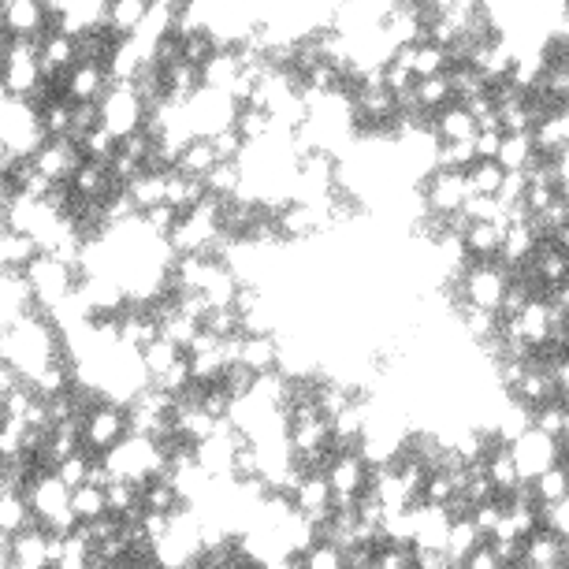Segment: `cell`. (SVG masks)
<instances>
[{
	"label": "cell",
	"instance_id": "cell-25",
	"mask_svg": "<svg viewBox=\"0 0 569 569\" xmlns=\"http://www.w3.org/2000/svg\"><path fill=\"white\" fill-rule=\"evenodd\" d=\"M465 175H469V186H473V194H477V198H499L503 179H506V172L495 164V160H477Z\"/></svg>",
	"mask_w": 569,
	"mask_h": 569
},
{
	"label": "cell",
	"instance_id": "cell-35",
	"mask_svg": "<svg viewBox=\"0 0 569 569\" xmlns=\"http://www.w3.org/2000/svg\"><path fill=\"white\" fill-rule=\"evenodd\" d=\"M503 138H506L503 131H480L477 142H473V146H477V160H495V157H499Z\"/></svg>",
	"mask_w": 569,
	"mask_h": 569
},
{
	"label": "cell",
	"instance_id": "cell-23",
	"mask_svg": "<svg viewBox=\"0 0 569 569\" xmlns=\"http://www.w3.org/2000/svg\"><path fill=\"white\" fill-rule=\"evenodd\" d=\"M536 276L543 279V283H551V287H558L562 279L569 276V250L566 246H540L536 250Z\"/></svg>",
	"mask_w": 569,
	"mask_h": 569
},
{
	"label": "cell",
	"instance_id": "cell-6",
	"mask_svg": "<svg viewBox=\"0 0 569 569\" xmlns=\"http://www.w3.org/2000/svg\"><path fill=\"white\" fill-rule=\"evenodd\" d=\"M49 23L45 0H4L0 4V30H8L12 38H38Z\"/></svg>",
	"mask_w": 569,
	"mask_h": 569
},
{
	"label": "cell",
	"instance_id": "cell-3",
	"mask_svg": "<svg viewBox=\"0 0 569 569\" xmlns=\"http://www.w3.org/2000/svg\"><path fill=\"white\" fill-rule=\"evenodd\" d=\"M506 291H510V276L495 265H477L473 272H465L462 276V302L491 309V313L503 309Z\"/></svg>",
	"mask_w": 569,
	"mask_h": 569
},
{
	"label": "cell",
	"instance_id": "cell-10",
	"mask_svg": "<svg viewBox=\"0 0 569 569\" xmlns=\"http://www.w3.org/2000/svg\"><path fill=\"white\" fill-rule=\"evenodd\" d=\"M71 64H79V45H75V38H67L60 30L45 34V38H41V71H45V79Z\"/></svg>",
	"mask_w": 569,
	"mask_h": 569
},
{
	"label": "cell",
	"instance_id": "cell-28",
	"mask_svg": "<svg viewBox=\"0 0 569 569\" xmlns=\"http://www.w3.org/2000/svg\"><path fill=\"white\" fill-rule=\"evenodd\" d=\"M179 358H183V350H179V346H172L168 339H157L153 346H146V350H142V365H146L149 380H160V376L172 369Z\"/></svg>",
	"mask_w": 569,
	"mask_h": 569
},
{
	"label": "cell",
	"instance_id": "cell-31",
	"mask_svg": "<svg viewBox=\"0 0 569 569\" xmlns=\"http://www.w3.org/2000/svg\"><path fill=\"white\" fill-rule=\"evenodd\" d=\"M305 569H346V551H339L335 543H317L309 555H302Z\"/></svg>",
	"mask_w": 569,
	"mask_h": 569
},
{
	"label": "cell",
	"instance_id": "cell-17",
	"mask_svg": "<svg viewBox=\"0 0 569 569\" xmlns=\"http://www.w3.org/2000/svg\"><path fill=\"white\" fill-rule=\"evenodd\" d=\"M216 164H220V157H216L212 142L209 138H198L194 146L183 149V157H179V168H175V172L186 175V179H201V183H205Z\"/></svg>",
	"mask_w": 569,
	"mask_h": 569
},
{
	"label": "cell",
	"instance_id": "cell-15",
	"mask_svg": "<svg viewBox=\"0 0 569 569\" xmlns=\"http://www.w3.org/2000/svg\"><path fill=\"white\" fill-rule=\"evenodd\" d=\"M127 194H131V201L138 205V212L146 216V212L160 209V205H168V201H164V198H168V175L142 172L131 186H127Z\"/></svg>",
	"mask_w": 569,
	"mask_h": 569
},
{
	"label": "cell",
	"instance_id": "cell-21",
	"mask_svg": "<svg viewBox=\"0 0 569 569\" xmlns=\"http://www.w3.org/2000/svg\"><path fill=\"white\" fill-rule=\"evenodd\" d=\"M480 551V529L473 525V517H462L450 525V540H447V555L450 562H469Z\"/></svg>",
	"mask_w": 569,
	"mask_h": 569
},
{
	"label": "cell",
	"instance_id": "cell-26",
	"mask_svg": "<svg viewBox=\"0 0 569 569\" xmlns=\"http://www.w3.org/2000/svg\"><path fill=\"white\" fill-rule=\"evenodd\" d=\"M105 499H108V514L127 517L131 510L142 506V488L131 484V480H112V484L105 488Z\"/></svg>",
	"mask_w": 569,
	"mask_h": 569
},
{
	"label": "cell",
	"instance_id": "cell-1",
	"mask_svg": "<svg viewBox=\"0 0 569 569\" xmlns=\"http://www.w3.org/2000/svg\"><path fill=\"white\" fill-rule=\"evenodd\" d=\"M142 123H146V105L138 101L134 86L131 82H112V90H108L105 101H101V127H105L116 142H123V138L142 131Z\"/></svg>",
	"mask_w": 569,
	"mask_h": 569
},
{
	"label": "cell",
	"instance_id": "cell-13",
	"mask_svg": "<svg viewBox=\"0 0 569 569\" xmlns=\"http://www.w3.org/2000/svg\"><path fill=\"white\" fill-rule=\"evenodd\" d=\"M27 529H38V517L27 495H4L0 499V532L4 536H23Z\"/></svg>",
	"mask_w": 569,
	"mask_h": 569
},
{
	"label": "cell",
	"instance_id": "cell-38",
	"mask_svg": "<svg viewBox=\"0 0 569 569\" xmlns=\"http://www.w3.org/2000/svg\"><path fill=\"white\" fill-rule=\"evenodd\" d=\"M105 569H127V566H105Z\"/></svg>",
	"mask_w": 569,
	"mask_h": 569
},
{
	"label": "cell",
	"instance_id": "cell-22",
	"mask_svg": "<svg viewBox=\"0 0 569 569\" xmlns=\"http://www.w3.org/2000/svg\"><path fill=\"white\" fill-rule=\"evenodd\" d=\"M235 131L242 134V142H246V146H261V142H268V138L276 134V120H272V112L242 108L239 120H235Z\"/></svg>",
	"mask_w": 569,
	"mask_h": 569
},
{
	"label": "cell",
	"instance_id": "cell-14",
	"mask_svg": "<svg viewBox=\"0 0 569 569\" xmlns=\"http://www.w3.org/2000/svg\"><path fill=\"white\" fill-rule=\"evenodd\" d=\"M0 257H4V268L27 272V268L41 257V246H38V239H30L23 231H4V239H0Z\"/></svg>",
	"mask_w": 569,
	"mask_h": 569
},
{
	"label": "cell",
	"instance_id": "cell-30",
	"mask_svg": "<svg viewBox=\"0 0 569 569\" xmlns=\"http://www.w3.org/2000/svg\"><path fill=\"white\" fill-rule=\"evenodd\" d=\"M90 469H93V458L79 450L75 458H67L64 465H56V477H60V480L67 484V488L75 491V488H82V484L90 480Z\"/></svg>",
	"mask_w": 569,
	"mask_h": 569
},
{
	"label": "cell",
	"instance_id": "cell-33",
	"mask_svg": "<svg viewBox=\"0 0 569 569\" xmlns=\"http://www.w3.org/2000/svg\"><path fill=\"white\" fill-rule=\"evenodd\" d=\"M376 569H413V551L398 543H380L376 547Z\"/></svg>",
	"mask_w": 569,
	"mask_h": 569
},
{
	"label": "cell",
	"instance_id": "cell-5",
	"mask_svg": "<svg viewBox=\"0 0 569 569\" xmlns=\"http://www.w3.org/2000/svg\"><path fill=\"white\" fill-rule=\"evenodd\" d=\"M82 432H86V443H90L93 450H105L108 454V450L120 447L123 439L131 436V424H127L123 406L105 402V406H97V410H90L82 417Z\"/></svg>",
	"mask_w": 569,
	"mask_h": 569
},
{
	"label": "cell",
	"instance_id": "cell-4",
	"mask_svg": "<svg viewBox=\"0 0 569 569\" xmlns=\"http://www.w3.org/2000/svg\"><path fill=\"white\" fill-rule=\"evenodd\" d=\"M424 198L436 216H458L469 205V198H477V194H473L465 172H436L424 183Z\"/></svg>",
	"mask_w": 569,
	"mask_h": 569
},
{
	"label": "cell",
	"instance_id": "cell-24",
	"mask_svg": "<svg viewBox=\"0 0 569 569\" xmlns=\"http://www.w3.org/2000/svg\"><path fill=\"white\" fill-rule=\"evenodd\" d=\"M71 510L79 517V525H90L97 517L108 514V499L105 488H93V484H82V488L71 491Z\"/></svg>",
	"mask_w": 569,
	"mask_h": 569
},
{
	"label": "cell",
	"instance_id": "cell-34",
	"mask_svg": "<svg viewBox=\"0 0 569 569\" xmlns=\"http://www.w3.org/2000/svg\"><path fill=\"white\" fill-rule=\"evenodd\" d=\"M447 551H424V547H413V569H450Z\"/></svg>",
	"mask_w": 569,
	"mask_h": 569
},
{
	"label": "cell",
	"instance_id": "cell-19",
	"mask_svg": "<svg viewBox=\"0 0 569 569\" xmlns=\"http://www.w3.org/2000/svg\"><path fill=\"white\" fill-rule=\"evenodd\" d=\"M242 75V60H239V53L231 49V53H216L209 60V64L201 67V82L209 86V90H231L235 86V79Z\"/></svg>",
	"mask_w": 569,
	"mask_h": 569
},
{
	"label": "cell",
	"instance_id": "cell-9",
	"mask_svg": "<svg viewBox=\"0 0 569 569\" xmlns=\"http://www.w3.org/2000/svg\"><path fill=\"white\" fill-rule=\"evenodd\" d=\"M149 4L142 0H108V34L116 41H127L146 23Z\"/></svg>",
	"mask_w": 569,
	"mask_h": 569
},
{
	"label": "cell",
	"instance_id": "cell-27",
	"mask_svg": "<svg viewBox=\"0 0 569 569\" xmlns=\"http://www.w3.org/2000/svg\"><path fill=\"white\" fill-rule=\"evenodd\" d=\"M413 75H417V82L447 75V49H439L432 41L417 45V49H413Z\"/></svg>",
	"mask_w": 569,
	"mask_h": 569
},
{
	"label": "cell",
	"instance_id": "cell-12",
	"mask_svg": "<svg viewBox=\"0 0 569 569\" xmlns=\"http://www.w3.org/2000/svg\"><path fill=\"white\" fill-rule=\"evenodd\" d=\"M242 365L253 376H265V372L279 369V335H250L246 350H242Z\"/></svg>",
	"mask_w": 569,
	"mask_h": 569
},
{
	"label": "cell",
	"instance_id": "cell-20",
	"mask_svg": "<svg viewBox=\"0 0 569 569\" xmlns=\"http://www.w3.org/2000/svg\"><path fill=\"white\" fill-rule=\"evenodd\" d=\"M15 562L49 569V532L38 525V529H27L23 536H15Z\"/></svg>",
	"mask_w": 569,
	"mask_h": 569
},
{
	"label": "cell",
	"instance_id": "cell-29",
	"mask_svg": "<svg viewBox=\"0 0 569 569\" xmlns=\"http://www.w3.org/2000/svg\"><path fill=\"white\" fill-rule=\"evenodd\" d=\"M450 97H454V90H450L447 75H436V79H421V82H417V105H421V112L447 105Z\"/></svg>",
	"mask_w": 569,
	"mask_h": 569
},
{
	"label": "cell",
	"instance_id": "cell-36",
	"mask_svg": "<svg viewBox=\"0 0 569 569\" xmlns=\"http://www.w3.org/2000/svg\"><path fill=\"white\" fill-rule=\"evenodd\" d=\"M465 566H469V569H506L503 562H499V558H495V551H491V547H480L477 555L469 558V562H465Z\"/></svg>",
	"mask_w": 569,
	"mask_h": 569
},
{
	"label": "cell",
	"instance_id": "cell-18",
	"mask_svg": "<svg viewBox=\"0 0 569 569\" xmlns=\"http://www.w3.org/2000/svg\"><path fill=\"white\" fill-rule=\"evenodd\" d=\"M506 231L510 224H473L465 231V250L473 253V257H495V253H503V242H506Z\"/></svg>",
	"mask_w": 569,
	"mask_h": 569
},
{
	"label": "cell",
	"instance_id": "cell-8",
	"mask_svg": "<svg viewBox=\"0 0 569 569\" xmlns=\"http://www.w3.org/2000/svg\"><path fill=\"white\" fill-rule=\"evenodd\" d=\"M105 67L101 64H75L71 67V75H67V97L75 101V105H93L101 93H105Z\"/></svg>",
	"mask_w": 569,
	"mask_h": 569
},
{
	"label": "cell",
	"instance_id": "cell-2",
	"mask_svg": "<svg viewBox=\"0 0 569 569\" xmlns=\"http://www.w3.org/2000/svg\"><path fill=\"white\" fill-rule=\"evenodd\" d=\"M510 454H514L521 480H540L543 473H551L558 465V454H562V450H558V439L543 436L540 428H532V432H525V436L510 447Z\"/></svg>",
	"mask_w": 569,
	"mask_h": 569
},
{
	"label": "cell",
	"instance_id": "cell-32",
	"mask_svg": "<svg viewBox=\"0 0 569 569\" xmlns=\"http://www.w3.org/2000/svg\"><path fill=\"white\" fill-rule=\"evenodd\" d=\"M201 328L212 331L216 339H231V335H239L242 331V317L235 309H212L209 317L201 320Z\"/></svg>",
	"mask_w": 569,
	"mask_h": 569
},
{
	"label": "cell",
	"instance_id": "cell-37",
	"mask_svg": "<svg viewBox=\"0 0 569 569\" xmlns=\"http://www.w3.org/2000/svg\"><path fill=\"white\" fill-rule=\"evenodd\" d=\"M450 569H469V566H465V562H454V566H450Z\"/></svg>",
	"mask_w": 569,
	"mask_h": 569
},
{
	"label": "cell",
	"instance_id": "cell-11",
	"mask_svg": "<svg viewBox=\"0 0 569 569\" xmlns=\"http://www.w3.org/2000/svg\"><path fill=\"white\" fill-rule=\"evenodd\" d=\"M532 160H536V142H532V134H506L495 164H499L506 175H525Z\"/></svg>",
	"mask_w": 569,
	"mask_h": 569
},
{
	"label": "cell",
	"instance_id": "cell-7",
	"mask_svg": "<svg viewBox=\"0 0 569 569\" xmlns=\"http://www.w3.org/2000/svg\"><path fill=\"white\" fill-rule=\"evenodd\" d=\"M369 469H372V465L361 458L358 450L339 454V458H335V465L328 469L331 491H335L339 499H361V495L369 491Z\"/></svg>",
	"mask_w": 569,
	"mask_h": 569
},
{
	"label": "cell",
	"instance_id": "cell-16",
	"mask_svg": "<svg viewBox=\"0 0 569 569\" xmlns=\"http://www.w3.org/2000/svg\"><path fill=\"white\" fill-rule=\"evenodd\" d=\"M432 127H436V134L443 138V142H477V134H480L477 120L469 116V108L465 105L447 108Z\"/></svg>",
	"mask_w": 569,
	"mask_h": 569
}]
</instances>
